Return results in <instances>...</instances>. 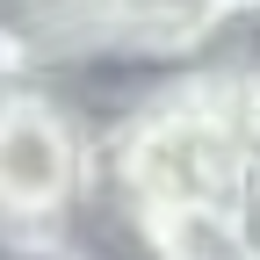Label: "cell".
Wrapping results in <instances>:
<instances>
[{
    "instance_id": "cell-1",
    "label": "cell",
    "mask_w": 260,
    "mask_h": 260,
    "mask_svg": "<svg viewBox=\"0 0 260 260\" xmlns=\"http://www.w3.org/2000/svg\"><path fill=\"white\" fill-rule=\"evenodd\" d=\"M94 181H102V138L51 87H15V109L0 123V224L58 232L94 195Z\"/></svg>"
},
{
    "instance_id": "cell-2",
    "label": "cell",
    "mask_w": 260,
    "mask_h": 260,
    "mask_svg": "<svg viewBox=\"0 0 260 260\" xmlns=\"http://www.w3.org/2000/svg\"><path fill=\"white\" fill-rule=\"evenodd\" d=\"M102 58L145 65H195L203 44L224 29V0H87Z\"/></svg>"
},
{
    "instance_id": "cell-3",
    "label": "cell",
    "mask_w": 260,
    "mask_h": 260,
    "mask_svg": "<svg viewBox=\"0 0 260 260\" xmlns=\"http://www.w3.org/2000/svg\"><path fill=\"white\" fill-rule=\"evenodd\" d=\"M152 224H159V253H167V260H246L232 203H195V210L152 217Z\"/></svg>"
},
{
    "instance_id": "cell-4",
    "label": "cell",
    "mask_w": 260,
    "mask_h": 260,
    "mask_svg": "<svg viewBox=\"0 0 260 260\" xmlns=\"http://www.w3.org/2000/svg\"><path fill=\"white\" fill-rule=\"evenodd\" d=\"M0 260H80L65 246V232H22V224H0Z\"/></svg>"
},
{
    "instance_id": "cell-5",
    "label": "cell",
    "mask_w": 260,
    "mask_h": 260,
    "mask_svg": "<svg viewBox=\"0 0 260 260\" xmlns=\"http://www.w3.org/2000/svg\"><path fill=\"white\" fill-rule=\"evenodd\" d=\"M232 224H239V239H246V260H260V167H253L246 188L232 195Z\"/></svg>"
},
{
    "instance_id": "cell-6",
    "label": "cell",
    "mask_w": 260,
    "mask_h": 260,
    "mask_svg": "<svg viewBox=\"0 0 260 260\" xmlns=\"http://www.w3.org/2000/svg\"><path fill=\"white\" fill-rule=\"evenodd\" d=\"M8 109H15V80H0V123H8Z\"/></svg>"
},
{
    "instance_id": "cell-7",
    "label": "cell",
    "mask_w": 260,
    "mask_h": 260,
    "mask_svg": "<svg viewBox=\"0 0 260 260\" xmlns=\"http://www.w3.org/2000/svg\"><path fill=\"white\" fill-rule=\"evenodd\" d=\"M224 15H260V0H224Z\"/></svg>"
}]
</instances>
